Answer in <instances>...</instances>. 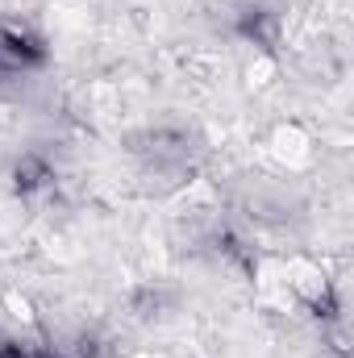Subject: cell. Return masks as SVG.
Wrapping results in <instances>:
<instances>
[{
    "label": "cell",
    "mask_w": 354,
    "mask_h": 358,
    "mask_svg": "<svg viewBox=\"0 0 354 358\" xmlns=\"http://www.w3.org/2000/svg\"><path fill=\"white\" fill-rule=\"evenodd\" d=\"M46 63V42L13 21H0V71H34Z\"/></svg>",
    "instance_id": "6da1fadb"
},
{
    "label": "cell",
    "mask_w": 354,
    "mask_h": 358,
    "mask_svg": "<svg viewBox=\"0 0 354 358\" xmlns=\"http://www.w3.org/2000/svg\"><path fill=\"white\" fill-rule=\"evenodd\" d=\"M50 179H55V176H50V167H46V159H42V155H21V159H17V167H13V187H17L21 196L42 192Z\"/></svg>",
    "instance_id": "7a4b0ae2"
},
{
    "label": "cell",
    "mask_w": 354,
    "mask_h": 358,
    "mask_svg": "<svg viewBox=\"0 0 354 358\" xmlns=\"http://www.w3.org/2000/svg\"><path fill=\"white\" fill-rule=\"evenodd\" d=\"M242 34H246L255 46L271 50V46L279 42V17H275V13H267V8H255V13H246V21H242Z\"/></svg>",
    "instance_id": "3957f363"
},
{
    "label": "cell",
    "mask_w": 354,
    "mask_h": 358,
    "mask_svg": "<svg viewBox=\"0 0 354 358\" xmlns=\"http://www.w3.org/2000/svg\"><path fill=\"white\" fill-rule=\"evenodd\" d=\"M155 308H159V292H155V287H142V292L134 296V313H138V317H155Z\"/></svg>",
    "instance_id": "277c9868"
},
{
    "label": "cell",
    "mask_w": 354,
    "mask_h": 358,
    "mask_svg": "<svg viewBox=\"0 0 354 358\" xmlns=\"http://www.w3.org/2000/svg\"><path fill=\"white\" fill-rule=\"evenodd\" d=\"M76 355H80V358H100V346H96V338H80Z\"/></svg>",
    "instance_id": "5b68a950"
}]
</instances>
